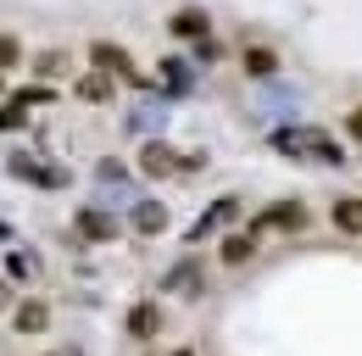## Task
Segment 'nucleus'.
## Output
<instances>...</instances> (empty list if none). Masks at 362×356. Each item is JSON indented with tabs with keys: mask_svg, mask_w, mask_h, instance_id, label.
Wrapping results in <instances>:
<instances>
[{
	"mask_svg": "<svg viewBox=\"0 0 362 356\" xmlns=\"http://www.w3.org/2000/svg\"><path fill=\"white\" fill-rule=\"evenodd\" d=\"M262 222H268V228H290V234H296V228H307V206H301V201L268 206V212H262Z\"/></svg>",
	"mask_w": 362,
	"mask_h": 356,
	"instance_id": "nucleus-1",
	"label": "nucleus"
},
{
	"mask_svg": "<svg viewBox=\"0 0 362 356\" xmlns=\"http://www.w3.org/2000/svg\"><path fill=\"white\" fill-rule=\"evenodd\" d=\"M45 323H50V312L40 307V301H23V307H17V328H23V334H40Z\"/></svg>",
	"mask_w": 362,
	"mask_h": 356,
	"instance_id": "nucleus-2",
	"label": "nucleus"
},
{
	"mask_svg": "<svg viewBox=\"0 0 362 356\" xmlns=\"http://www.w3.org/2000/svg\"><path fill=\"white\" fill-rule=\"evenodd\" d=\"M334 222L346 234H362V201H334Z\"/></svg>",
	"mask_w": 362,
	"mask_h": 356,
	"instance_id": "nucleus-3",
	"label": "nucleus"
},
{
	"mask_svg": "<svg viewBox=\"0 0 362 356\" xmlns=\"http://www.w3.org/2000/svg\"><path fill=\"white\" fill-rule=\"evenodd\" d=\"M251 256V234H234V239H223V262L234 267V262H245Z\"/></svg>",
	"mask_w": 362,
	"mask_h": 356,
	"instance_id": "nucleus-4",
	"label": "nucleus"
},
{
	"mask_svg": "<svg viewBox=\"0 0 362 356\" xmlns=\"http://www.w3.org/2000/svg\"><path fill=\"white\" fill-rule=\"evenodd\" d=\"M78 222H84V234H90V239H112V222L100 218V212H84Z\"/></svg>",
	"mask_w": 362,
	"mask_h": 356,
	"instance_id": "nucleus-5",
	"label": "nucleus"
},
{
	"mask_svg": "<svg viewBox=\"0 0 362 356\" xmlns=\"http://www.w3.org/2000/svg\"><path fill=\"white\" fill-rule=\"evenodd\" d=\"M129 328H134V334H151V328H156V307H134Z\"/></svg>",
	"mask_w": 362,
	"mask_h": 356,
	"instance_id": "nucleus-6",
	"label": "nucleus"
},
{
	"mask_svg": "<svg viewBox=\"0 0 362 356\" xmlns=\"http://www.w3.org/2000/svg\"><path fill=\"white\" fill-rule=\"evenodd\" d=\"M162 222H168V212H162V206H139V228H145V234H156Z\"/></svg>",
	"mask_w": 362,
	"mask_h": 356,
	"instance_id": "nucleus-7",
	"label": "nucleus"
},
{
	"mask_svg": "<svg viewBox=\"0 0 362 356\" xmlns=\"http://www.w3.org/2000/svg\"><path fill=\"white\" fill-rule=\"evenodd\" d=\"M173 28H179V34H206V17H195V11H184V17L173 23Z\"/></svg>",
	"mask_w": 362,
	"mask_h": 356,
	"instance_id": "nucleus-8",
	"label": "nucleus"
},
{
	"mask_svg": "<svg viewBox=\"0 0 362 356\" xmlns=\"http://www.w3.org/2000/svg\"><path fill=\"white\" fill-rule=\"evenodd\" d=\"M245 67H251V73H273V56L268 50H245Z\"/></svg>",
	"mask_w": 362,
	"mask_h": 356,
	"instance_id": "nucleus-9",
	"label": "nucleus"
},
{
	"mask_svg": "<svg viewBox=\"0 0 362 356\" xmlns=\"http://www.w3.org/2000/svg\"><path fill=\"white\" fill-rule=\"evenodd\" d=\"M95 61H100V67H123V50H112V44H95Z\"/></svg>",
	"mask_w": 362,
	"mask_h": 356,
	"instance_id": "nucleus-10",
	"label": "nucleus"
},
{
	"mask_svg": "<svg viewBox=\"0 0 362 356\" xmlns=\"http://www.w3.org/2000/svg\"><path fill=\"white\" fill-rule=\"evenodd\" d=\"M11 61H17V40H6V34H0V67H11Z\"/></svg>",
	"mask_w": 362,
	"mask_h": 356,
	"instance_id": "nucleus-11",
	"label": "nucleus"
},
{
	"mask_svg": "<svg viewBox=\"0 0 362 356\" xmlns=\"http://www.w3.org/2000/svg\"><path fill=\"white\" fill-rule=\"evenodd\" d=\"M84 95H90V100H106V95H112V89L100 84V78H84Z\"/></svg>",
	"mask_w": 362,
	"mask_h": 356,
	"instance_id": "nucleus-12",
	"label": "nucleus"
},
{
	"mask_svg": "<svg viewBox=\"0 0 362 356\" xmlns=\"http://www.w3.org/2000/svg\"><path fill=\"white\" fill-rule=\"evenodd\" d=\"M346 134H351V139H362V106L351 112V117H346Z\"/></svg>",
	"mask_w": 362,
	"mask_h": 356,
	"instance_id": "nucleus-13",
	"label": "nucleus"
},
{
	"mask_svg": "<svg viewBox=\"0 0 362 356\" xmlns=\"http://www.w3.org/2000/svg\"><path fill=\"white\" fill-rule=\"evenodd\" d=\"M179 356H189V351H179Z\"/></svg>",
	"mask_w": 362,
	"mask_h": 356,
	"instance_id": "nucleus-14",
	"label": "nucleus"
}]
</instances>
